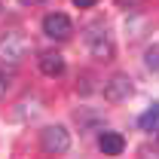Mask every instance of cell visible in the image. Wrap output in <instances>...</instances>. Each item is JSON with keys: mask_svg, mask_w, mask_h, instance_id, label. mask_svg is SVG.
Segmentation results:
<instances>
[{"mask_svg": "<svg viewBox=\"0 0 159 159\" xmlns=\"http://www.w3.org/2000/svg\"><path fill=\"white\" fill-rule=\"evenodd\" d=\"M83 37H86V46H89L92 58H98V61L113 58V37H110V31H107L104 21H92L83 31Z\"/></svg>", "mask_w": 159, "mask_h": 159, "instance_id": "6da1fadb", "label": "cell"}, {"mask_svg": "<svg viewBox=\"0 0 159 159\" xmlns=\"http://www.w3.org/2000/svg\"><path fill=\"white\" fill-rule=\"evenodd\" d=\"M132 92H135V83L125 74H116V77H110L104 83V98H110V101H125Z\"/></svg>", "mask_w": 159, "mask_h": 159, "instance_id": "5b68a950", "label": "cell"}, {"mask_svg": "<svg viewBox=\"0 0 159 159\" xmlns=\"http://www.w3.org/2000/svg\"><path fill=\"white\" fill-rule=\"evenodd\" d=\"M3 95H6V77L0 74V98H3Z\"/></svg>", "mask_w": 159, "mask_h": 159, "instance_id": "7c38bea8", "label": "cell"}, {"mask_svg": "<svg viewBox=\"0 0 159 159\" xmlns=\"http://www.w3.org/2000/svg\"><path fill=\"white\" fill-rule=\"evenodd\" d=\"M141 159H159V153H150V150H144V153H141Z\"/></svg>", "mask_w": 159, "mask_h": 159, "instance_id": "4fadbf2b", "label": "cell"}, {"mask_svg": "<svg viewBox=\"0 0 159 159\" xmlns=\"http://www.w3.org/2000/svg\"><path fill=\"white\" fill-rule=\"evenodd\" d=\"M144 64H147V67H150L153 74H159V46H153V49H150V52L144 55Z\"/></svg>", "mask_w": 159, "mask_h": 159, "instance_id": "9c48e42d", "label": "cell"}, {"mask_svg": "<svg viewBox=\"0 0 159 159\" xmlns=\"http://www.w3.org/2000/svg\"><path fill=\"white\" fill-rule=\"evenodd\" d=\"M43 34L52 37V40H67L74 34V25H70V19H67L64 12H49V16L43 19Z\"/></svg>", "mask_w": 159, "mask_h": 159, "instance_id": "277c9868", "label": "cell"}, {"mask_svg": "<svg viewBox=\"0 0 159 159\" xmlns=\"http://www.w3.org/2000/svg\"><path fill=\"white\" fill-rule=\"evenodd\" d=\"M119 6H122V9H135V6H141V3H144V0H116Z\"/></svg>", "mask_w": 159, "mask_h": 159, "instance_id": "8fae6325", "label": "cell"}, {"mask_svg": "<svg viewBox=\"0 0 159 159\" xmlns=\"http://www.w3.org/2000/svg\"><path fill=\"white\" fill-rule=\"evenodd\" d=\"M28 49H31V43L21 37V34H6V37H0V61H6V64H19V61L28 55Z\"/></svg>", "mask_w": 159, "mask_h": 159, "instance_id": "3957f363", "label": "cell"}, {"mask_svg": "<svg viewBox=\"0 0 159 159\" xmlns=\"http://www.w3.org/2000/svg\"><path fill=\"white\" fill-rule=\"evenodd\" d=\"M21 3H28V6H31V3H43V0H21Z\"/></svg>", "mask_w": 159, "mask_h": 159, "instance_id": "5bb4252c", "label": "cell"}, {"mask_svg": "<svg viewBox=\"0 0 159 159\" xmlns=\"http://www.w3.org/2000/svg\"><path fill=\"white\" fill-rule=\"evenodd\" d=\"M40 74H46V77H61V74H64V58H61V52H55V49L43 52V55H40Z\"/></svg>", "mask_w": 159, "mask_h": 159, "instance_id": "8992f818", "label": "cell"}, {"mask_svg": "<svg viewBox=\"0 0 159 159\" xmlns=\"http://www.w3.org/2000/svg\"><path fill=\"white\" fill-rule=\"evenodd\" d=\"M95 3H98V0H74V6H77V9H92Z\"/></svg>", "mask_w": 159, "mask_h": 159, "instance_id": "30bf717a", "label": "cell"}, {"mask_svg": "<svg viewBox=\"0 0 159 159\" xmlns=\"http://www.w3.org/2000/svg\"><path fill=\"white\" fill-rule=\"evenodd\" d=\"M138 129H141V132H159V104H153L150 110H144V113H141Z\"/></svg>", "mask_w": 159, "mask_h": 159, "instance_id": "ba28073f", "label": "cell"}, {"mask_svg": "<svg viewBox=\"0 0 159 159\" xmlns=\"http://www.w3.org/2000/svg\"><path fill=\"white\" fill-rule=\"evenodd\" d=\"M98 147H101V153H107V156H119L122 147H125V141H122V135H116V132H104L98 138Z\"/></svg>", "mask_w": 159, "mask_h": 159, "instance_id": "52a82bcc", "label": "cell"}, {"mask_svg": "<svg viewBox=\"0 0 159 159\" xmlns=\"http://www.w3.org/2000/svg\"><path fill=\"white\" fill-rule=\"evenodd\" d=\"M40 147H43L49 156L64 153V150L70 147V135H67V129H64V125H46V129L40 132Z\"/></svg>", "mask_w": 159, "mask_h": 159, "instance_id": "7a4b0ae2", "label": "cell"}]
</instances>
